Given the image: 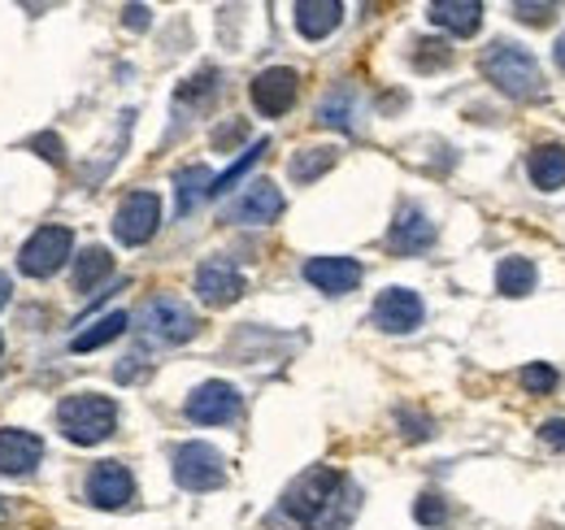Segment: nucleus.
I'll list each match as a JSON object with an SVG mask.
<instances>
[{"label":"nucleus","instance_id":"0eeeda50","mask_svg":"<svg viewBox=\"0 0 565 530\" xmlns=\"http://www.w3.org/2000/svg\"><path fill=\"white\" fill-rule=\"evenodd\" d=\"M157 226H161V197L157 192H131L114 213V235L127 248L148 244L157 235Z\"/></svg>","mask_w":565,"mask_h":530},{"label":"nucleus","instance_id":"f03ea898","mask_svg":"<svg viewBox=\"0 0 565 530\" xmlns=\"http://www.w3.org/2000/svg\"><path fill=\"white\" fill-rule=\"evenodd\" d=\"M57 431L78 444V448H96L118 431V404L96 392H78L57 404Z\"/></svg>","mask_w":565,"mask_h":530},{"label":"nucleus","instance_id":"b1692460","mask_svg":"<svg viewBox=\"0 0 565 530\" xmlns=\"http://www.w3.org/2000/svg\"><path fill=\"white\" fill-rule=\"evenodd\" d=\"M335 148H300L291 161H287V174H291V183H313V179H322L331 166H335Z\"/></svg>","mask_w":565,"mask_h":530},{"label":"nucleus","instance_id":"9d476101","mask_svg":"<svg viewBox=\"0 0 565 530\" xmlns=\"http://www.w3.org/2000/svg\"><path fill=\"white\" fill-rule=\"evenodd\" d=\"M296 92H300V74L291 66L262 70L253 78V87H248V96H253V105H257L262 118H282L296 105Z\"/></svg>","mask_w":565,"mask_h":530},{"label":"nucleus","instance_id":"4be33fe9","mask_svg":"<svg viewBox=\"0 0 565 530\" xmlns=\"http://www.w3.org/2000/svg\"><path fill=\"white\" fill-rule=\"evenodd\" d=\"M127 327H131V318H127L122 309H114V314H105L100 322H92L87 331H78V335H74V339H71V348H74V352H96V348H105V343H114V339H118V335L127 331Z\"/></svg>","mask_w":565,"mask_h":530},{"label":"nucleus","instance_id":"20e7f679","mask_svg":"<svg viewBox=\"0 0 565 530\" xmlns=\"http://www.w3.org/2000/svg\"><path fill=\"white\" fill-rule=\"evenodd\" d=\"M140 331L157 343H188L201 331V318L179 296H152L140 309Z\"/></svg>","mask_w":565,"mask_h":530},{"label":"nucleus","instance_id":"a211bd4d","mask_svg":"<svg viewBox=\"0 0 565 530\" xmlns=\"http://www.w3.org/2000/svg\"><path fill=\"white\" fill-rule=\"evenodd\" d=\"M426 13H430L435 26H444L452 35H475L479 22H483V4L479 0H435Z\"/></svg>","mask_w":565,"mask_h":530},{"label":"nucleus","instance_id":"6ab92c4d","mask_svg":"<svg viewBox=\"0 0 565 530\" xmlns=\"http://www.w3.org/2000/svg\"><path fill=\"white\" fill-rule=\"evenodd\" d=\"M526 174L540 192H562L565 188V148L562 144H540L526 157Z\"/></svg>","mask_w":565,"mask_h":530},{"label":"nucleus","instance_id":"2eb2a0df","mask_svg":"<svg viewBox=\"0 0 565 530\" xmlns=\"http://www.w3.org/2000/svg\"><path fill=\"white\" fill-rule=\"evenodd\" d=\"M305 283H313L327 296H349L361 287V262H353V257H309Z\"/></svg>","mask_w":565,"mask_h":530},{"label":"nucleus","instance_id":"2f4dec72","mask_svg":"<svg viewBox=\"0 0 565 530\" xmlns=\"http://www.w3.org/2000/svg\"><path fill=\"white\" fill-rule=\"evenodd\" d=\"M540 439H544L553 453H565V417H548V422L540 426Z\"/></svg>","mask_w":565,"mask_h":530},{"label":"nucleus","instance_id":"412c9836","mask_svg":"<svg viewBox=\"0 0 565 530\" xmlns=\"http://www.w3.org/2000/svg\"><path fill=\"white\" fill-rule=\"evenodd\" d=\"M210 192H213L210 166H188V170H179V174H174V209H179V218H188Z\"/></svg>","mask_w":565,"mask_h":530},{"label":"nucleus","instance_id":"f8f14e48","mask_svg":"<svg viewBox=\"0 0 565 530\" xmlns=\"http://www.w3.org/2000/svg\"><path fill=\"white\" fill-rule=\"evenodd\" d=\"M244 292H248V283H244L239 265L226 262V257H210V262L196 269V296H201L205 305H213V309L235 305Z\"/></svg>","mask_w":565,"mask_h":530},{"label":"nucleus","instance_id":"72a5a7b5","mask_svg":"<svg viewBox=\"0 0 565 530\" xmlns=\"http://www.w3.org/2000/svg\"><path fill=\"white\" fill-rule=\"evenodd\" d=\"M239 135H244V123H231L226 131H217V135H213V144H217V148H226V144H235Z\"/></svg>","mask_w":565,"mask_h":530},{"label":"nucleus","instance_id":"f3484780","mask_svg":"<svg viewBox=\"0 0 565 530\" xmlns=\"http://www.w3.org/2000/svg\"><path fill=\"white\" fill-rule=\"evenodd\" d=\"M340 22H344V4L340 0H300L296 4V31L305 40H327Z\"/></svg>","mask_w":565,"mask_h":530},{"label":"nucleus","instance_id":"58836bf2","mask_svg":"<svg viewBox=\"0 0 565 530\" xmlns=\"http://www.w3.org/2000/svg\"><path fill=\"white\" fill-rule=\"evenodd\" d=\"M0 352H4V335H0Z\"/></svg>","mask_w":565,"mask_h":530},{"label":"nucleus","instance_id":"4c0bfd02","mask_svg":"<svg viewBox=\"0 0 565 530\" xmlns=\"http://www.w3.org/2000/svg\"><path fill=\"white\" fill-rule=\"evenodd\" d=\"M4 518H9V500H0V522H4Z\"/></svg>","mask_w":565,"mask_h":530},{"label":"nucleus","instance_id":"6e6552de","mask_svg":"<svg viewBox=\"0 0 565 530\" xmlns=\"http://www.w3.org/2000/svg\"><path fill=\"white\" fill-rule=\"evenodd\" d=\"M423 318H426V305L414 287H387V292H379V300H374V309H370V322L387 335L418 331Z\"/></svg>","mask_w":565,"mask_h":530},{"label":"nucleus","instance_id":"39448f33","mask_svg":"<svg viewBox=\"0 0 565 530\" xmlns=\"http://www.w3.org/2000/svg\"><path fill=\"white\" fill-rule=\"evenodd\" d=\"M71 257H74L71 226H40V231L22 244L18 269H22L26 278H49V274H57Z\"/></svg>","mask_w":565,"mask_h":530},{"label":"nucleus","instance_id":"c85d7f7f","mask_svg":"<svg viewBox=\"0 0 565 530\" xmlns=\"http://www.w3.org/2000/svg\"><path fill=\"white\" fill-rule=\"evenodd\" d=\"M513 18L518 22H531V26H548L557 18V4H531V0H518L513 4Z\"/></svg>","mask_w":565,"mask_h":530},{"label":"nucleus","instance_id":"7c9ffc66","mask_svg":"<svg viewBox=\"0 0 565 530\" xmlns=\"http://www.w3.org/2000/svg\"><path fill=\"white\" fill-rule=\"evenodd\" d=\"M31 148H35L44 161H53V166H66V148H62V139H57L53 131L35 135V139H31Z\"/></svg>","mask_w":565,"mask_h":530},{"label":"nucleus","instance_id":"f704fd0d","mask_svg":"<svg viewBox=\"0 0 565 530\" xmlns=\"http://www.w3.org/2000/svg\"><path fill=\"white\" fill-rule=\"evenodd\" d=\"M127 26H136V31L148 26V9H143V4H131V9H127Z\"/></svg>","mask_w":565,"mask_h":530},{"label":"nucleus","instance_id":"423d86ee","mask_svg":"<svg viewBox=\"0 0 565 530\" xmlns=\"http://www.w3.org/2000/svg\"><path fill=\"white\" fill-rule=\"evenodd\" d=\"M174 483H179L183 491H217V487L226 483V462H222V453H217L213 444H201V439L179 444V448H174Z\"/></svg>","mask_w":565,"mask_h":530},{"label":"nucleus","instance_id":"9b49d317","mask_svg":"<svg viewBox=\"0 0 565 530\" xmlns=\"http://www.w3.org/2000/svg\"><path fill=\"white\" fill-rule=\"evenodd\" d=\"M87 500L96 509H127L136 500V478L122 462H100L87 474Z\"/></svg>","mask_w":565,"mask_h":530},{"label":"nucleus","instance_id":"5701e85b","mask_svg":"<svg viewBox=\"0 0 565 530\" xmlns=\"http://www.w3.org/2000/svg\"><path fill=\"white\" fill-rule=\"evenodd\" d=\"M318 123L335 127V131H353L356 127V92L353 87H335L322 105H318Z\"/></svg>","mask_w":565,"mask_h":530},{"label":"nucleus","instance_id":"e433bc0d","mask_svg":"<svg viewBox=\"0 0 565 530\" xmlns=\"http://www.w3.org/2000/svg\"><path fill=\"white\" fill-rule=\"evenodd\" d=\"M553 62L565 70V35H557V44H553Z\"/></svg>","mask_w":565,"mask_h":530},{"label":"nucleus","instance_id":"bb28decb","mask_svg":"<svg viewBox=\"0 0 565 530\" xmlns=\"http://www.w3.org/2000/svg\"><path fill=\"white\" fill-rule=\"evenodd\" d=\"M522 388H526L531 396H548V392L557 388V370H553L548 361H531V365L522 370Z\"/></svg>","mask_w":565,"mask_h":530},{"label":"nucleus","instance_id":"1a4fd4ad","mask_svg":"<svg viewBox=\"0 0 565 530\" xmlns=\"http://www.w3.org/2000/svg\"><path fill=\"white\" fill-rule=\"evenodd\" d=\"M239 409H244L239 392H235L231 383H222V379L201 383V388L188 396V404H183L188 422H196V426H226V422L239 417Z\"/></svg>","mask_w":565,"mask_h":530},{"label":"nucleus","instance_id":"7ed1b4c3","mask_svg":"<svg viewBox=\"0 0 565 530\" xmlns=\"http://www.w3.org/2000/svg\"><path fill=\"white\" fill-rule=\"evenodd\" d=\"M483 74L492 78L495 87L513 100H535L544 92V74L535 66V57L522 49V44H509V40H495L483 53Z\"/></svg>","mask_w":565,"mask_h":530},{"label":"nucleus","instance_id":"f257e3e1","mask_svg":"<svg viewBox=\"0 0 565 530\" xmlns=\"http://www.w3.org/2000/svg\"><path fill=\"white\" fill-rule=\"evenodd\" d=\"M353 513V487L340 469L313 465L305 469L275 509V527L282 530H340Z\"/></svg>","mask_w":565,"mask_h":530},{"label":"nucleus","instance_id":"dca6fc26","mask_svg":"<svg viewBox=\"0 0 565 530\" xmlns=\"http://www.w3.org/2000/svg\"><path fill=\"white\" fill-rule=\"evenodd\" d=\"M40 462H44V439L40 435L18 431V426H4L0 431V474L26 478Z\"/></svg>","mask_w":565,"mask_h":530},{"label":"nucleus","instance_id":"c9c22d12","mask_svg":"<svg viewBox=\"0 0 565 530\" xmlns=\"http://www.w3.org/2000/svg\"><path fill=\"white\" fill-rule=\"evenodd\" d=\"M9 292H13V283H9V274H0V309L9 305Z\"/></svg>","mask_w":565,"mask_h":530},{"label":"nucleus","instance_id":"ddd939ff","mask_svg":"<svg viewBox=\"0 0 565 530\" xmlns=\"http://www.w3.org/2000/svg\"><path fill=\"white\" fill-rule=\"evenodd\" d=\"M282 213V192L270 179H257L244 188V197L226 209V222H239V226H270Z\"/></svg>","mask_w":565,"mask_h":530},{"label":"nucleus","instance_id":"4468645a","mask_svg":"<svg viewBox=\"0 0 565 530\" xmlns=\"http://www.w3.org/2000/svg\"><path fill=\"white\" fill-rule=\"evenodd\" d=\"M430 244H435V222L426 218L418 204H405V209L396 213L392 231H387V248H392L396 257H418Z\"/></svg>","mask_w":565,"mask_h":530},{"label":"nucleus","instance_id":"a878e982","mask_svg":"<svg viewBox=\"0 0 565 530\" xmlns=\"http://www.w3.org/2000/svg\"><path fill=\"white\" fill-rule=\"evenodd\" d=\"M262 152H270V139H257V144H253V148H248L239 161H231V166H226V170L213 179L210 197H226V192H231V188H235V183H239V179H244V174H248V170L262 161Z\"/></svg>","mask_w":565,"mask_h":530},{"label":"nucleus","instance_id":"cd10ccee","mask_svg":"<svg viewBox=\"0 0 565 530\" xmlns=\"http://www.w3.org/2000/svg\"><path fill=\"white\" fill-rule=\"evenodd\" d=\"M452 62V49L448 44H439V40H418L414 44V66L418 70H439Z\"/></svg>","mask_w":565,"mask_h":530},{"label":"nucleus","instance_id":"aec40b11","mask_svg":"<svg viewBox=\"0 0 565 530\" xmlns=\"http://www.w3.org/2000/svg\"><path fill=\"white\" fill-rule=\"evenodd\" d=\"M535 283H540V269H535L531 257H504V262L495 265V292L500 296L522 300V296L535 292Z\"/></svg>","mask_w":565,"mask_h":530},{"label":"nucleus","instance_id":"473e14b6","mask_svg":"<svg viewBox=\"0 0 565 530\" xmlns=\"http://www.w3.org/2000/svg\"><path fill=\"white\" fill-rule=\"evenodd\" d=\"M401 426H405V435H409V439H426V435H430V422H426V417H409V413H401Z\"/></svg>","mask_w":565,"mask_h":530},{"label":"nucleus","instance_id":"393cba45","mask_svg":"<svg viewBox=\"0 0 565 530\" xmlns=\"http://www.w3.org/2000/svg\"><path fill=\"white\" fill-rule=\"evenodd\" d=\"M109 274H114L109 248H83V257L74 262V287H78V292H96Z\"/></svg>","mask_w":565,"mask_h":530},{"label":"nucleus","instance_id":"c756f323","mask_svg":"<svg viewBox=\"0 0 565 530\" xmlns=\"http://www.w3.org/2000/svg\"><path fill=\"white\" fill-rule=\"evenodd\" d=\"M414 518H418L423 527H444V518H448V505H444L439 496H430V491H426L423 500L414 505Z\"/></svg>","mask_w":565,"mask_h":530}]
</instances>
